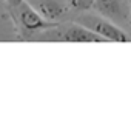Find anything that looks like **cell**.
<instances>
[{
  "label": "cell",
  "instance_id": "obj_1",
  "mask_svg": "<svg viewBox=\"0 0 131 122\" xmlns=\"http://www.w3.org/2000/svg\"><path fill=\"white\" fill-rule=\"evenodd\" d=\"M77 23H80V25L86 26L88 29L100 34L106 40L128 42V34L125 31H122L117 25H114L113 22H110L106 19H100V17H96V16H82V17L77 19Z\"/></svg>",
  "mask_w": 131,
  "mask_h": 122
},
{
  "label": "cell",
  "instance_id": "obj_2",
  "mask_svg": "<svg viewBox=\"0 0 131 122\" xmlns=\"http://www.w3.org/2000/svg\"><path fill=\"white\" fill-rule=\"evenodd\" d=\"M59 39L65 40V42H108L105 37H102L100 34L88 29L83 25H71L70 28H67L62 34L57 36Z\"/></svg>",
  "mask_w": 131,
  "mask_h": 122
},
{
  "label": "cell",
  "instance_id": "obj_3",
  "mask_svg": "<svg viewBox=\"0 0 131 122\" xmlns=\"http://www.w3.org/2000/svg\"><path fill=\"white\" fill-rule=\"evenodd\" d=\"M19 16H20L22 26L25 29H28V31L54 26L52 23L46 22L45 17H42L37 9H32V6H29V3H23V2L20 3V6H19Z\"/></svg>",
  "mask_w": 131,
  "mask_h": 122
},
{
  "label": "cell",
  "instance_id": "obj_4",
  "mask_svg": "<svg viewBox=\"0 0 131 122\" xmlns=\"http://www.w3.org/2000/svg\"><path fill=\"white\" fill-rule=\"evenodd\" d=\"M94 8L105 16L106 19L119 23H126V13L123 9V2L122 0H96Z\"/></svg>",
  "mask_w": 131,
  "mask_h": 122
},
{
  "label": "cell",
  "instance_id": "obj_5",
  "mask_svg": "<svg viewBox=\"0 0 131 122\" xmlns=\"http://www.w3.org/2000/svg\"><path fill=\"white\" fill-rule=\"evenodd\" d=\"M32 5L40 13V16L48 20H57L67 13V8L59 0H34Z\"/></svg>",
  "mask_w": 131,
  "mask_h": 122
},
{
  "label": "cell",
  "instance_id": "obj_6",
  "mask_svg": "<svg viewBox=\"0 0 131 122\" xmlns=\"http://www.w3.org/2000/svg\"><path fill=\"white\" fill-rule=\"evenodd\" d=\"M96 3V0H70L71 8L77 9V11H86L91 9Z\"/></svg>",
  "mask_w": 131,
  "mask_h": 122
},
{
  "label": "cell",
  "instance_id": "obj_7",
  "mask_svg": "<svg viewBox=\"0 0 131 122\" xmlns=\"http://www.w3.org/2000/svg\"><path fill=\"white\" fill-rule=\"evenodd\" d=\"M128 3H129V9H131V0H128Z\"/></svg>",
  "mask_w": 131,
  "mask_h": 122
}]
</instances>
